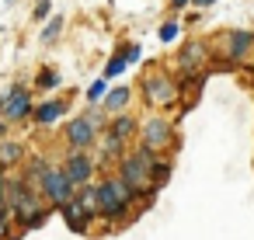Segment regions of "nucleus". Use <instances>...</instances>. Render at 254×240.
Instances as JSON below:
<instances>
[{
	"instance_id": "obj_1",
	"label": "nucleus",
	"mask_w": 254,
	"mask_h": 240,
	"mask_svg": "<svg viewBox=\"0 0 254 240\" xmlns=\"http://www.w3.org/2000/svg\"><path fill=\"white\" fill-rule=\"evenodd\" d=\"M7 212H11L21 226H28V230H35V226H42V223L49 219L46 198H42L35 188H28L21 178H11V181H7Z\"/></svg>"
},
{
	"instance_id": "obj_2",
	"label": "nucleus",
	"mask_w": 254,
	"mask_h": 240,
	"mask_svg": "<svg viewBox=\"0 0 254 240\" xmlns=\"http://www.w3.org/2000/svg\"><path fill=\"white\" fill-rule=\"evenodd\" d=\"M153 160H157V157H153L150 150H143V146L122 153V160H119V178H122L139 198H146V202H153V188H150V167H153Z\"/></svg>"
},
{
	"instance_id": "obj_3",
	"label": "nucleus",
	"mask_w": 254,
	"mask_h": 240,
	"mask_svg": "<svg viewBox=\"0 0 254 240\" xmlns=\"http://www.w3.org/2000/svg\"><path fill=\"white\" fill-rule=\"evenodd\" d=\"M101 125H105V115L91 108L87 115H77V119H70V122H66V129H63V139H66V146H70V150H77V153H87V150L98 143V132H101Z\"/></svg>"
},
{
	"instance_id": "obj_4",
	"label": "nucleus",
	"mask_w": 254,
	"mask_h": 240,
	"mask_svg": "<svg viewBox=\"0 0 254 240\" xmlns=\"http://www.w3.org/2000/svg\"><path fill=\"white\" fill-rule=\"evenodd\" d=\"M139 146L150 150L153 157L167 153L178 146V132H174V122L164 119V115H150L143 125H139Z\"/></svg>"
},
{
	"instance_id": "obj_5",
	"label": "nucleus",
	"mask_w": 254,
	"mask_h": 240,
	"mask_svg": "<svg viewBox=\"0 0 254 240\" xmlns=\"http://www.w3.org/2000/svg\"><path fill=\"white\" fill-rule=\"evenodd\" d=\"M139 84H143V98L153 108H167V105L178 101V80L164 66H146V73H143Z\"/></svg>"
},
{
	"instance_id": "obj_6",
	"label": "nucleus",
	"mask_w": 254,
	"mask_h": 240,
	"mask_svg": "<svg viewBox=\"0 0 254 240\" xmlns=\"http://www.w3.org/2000/svg\"><path fill=\"white\" fill-rule=\"evenodd\" d=\"M39 195L49 202V209H63L66 202H73L77 188L66 181V174H63L60 167H46V174H42V181H39Z\"/></svg>"
},
{
	"instance_id": "obj_7",
	"label": "nucleus",
	"mask_w": 254,
	"mask_h": 240,
	"mask_svg": "<svg viewBox=\"0 0 254 240\" xmlns=\"http://www.w3.org/2000/svg\"><path fill=\"white\" fill-rule=\"evenodd\" d=\"M205 60H209V46L202 39H188L178 49V73L181 77H198L205 70Z\"/></svg>"
},
{
	"instance_id": "obj_8",
	"label": "nucleus",
	"mask_w": 254,
	"mask_h": 240,
	"mask_svg": "<svg viewBox=\"0 0 254 240\" xmlns=\"http://www.w3.org/2000/svg\"><path fill=\"white\" fill-rule=\"evenodd\" d=\"M28 115H32V98H28V91L21 84L11 87L4 98H0V122H21Z\"/></svg>"
},
{
	"instance_id": "obj_9",
	"label": "nucleus",
	"mask_w": 254,
	"mask_h": 240,
	"mask_svg": "<svg viewBox=\"0 0 254 240\" xmlns=\"http://www.w3.org/2000/svg\"><path fill=\"white\" fill-rule=\"evenodd\" d=\"M60 171L66 174V181H70L73 188H84V184H91V178H94V160H91L87 153H77V150H70Z\"/></svg>"
},
{
	"instance_id": "obj_10",
	"label": "nucleus",
	"mask_w": 254,
	"mask_h": 240,
	"mask_svg": "<svg viewBox=\"0 0 254 240\" xmlns=\"http://www.w3.org/2000/svg\"><path fill=\"white\" fill-rule=\"evenodd\" d=\"M251 49H254V32H240V28L226 32V53H223V56H230V63L247 60Z\"/></svg>"
},
{
	"instance_id": "obj_11",
	"label": "nucleus",
	"mask_w": 254,
	"mask_h": 240,
	"mask_svg": "<svg viewBox=\"0 0 254 240\" xmlns=\"http://www.w3.org/2000/svg\"><path fill=\"white\" fill-rule=\"evenodd\" d=\"M112 139H119L122 146L129 143V139H136V132H139V125H136V119L132 115H115L112 122H108V129H105Z\"/></svg>"
},
{
	"instance_id": "obj_12",
	"label": "nucleus",
	"mask_w": 254,
	"mask_h": 240,
	"mask_svg": "<svg viewBox=\"0 0 254 240\" xmlns=\"http://www.w3.org/2000/svg\"><path fill=\"white\" fill-rule=\"evenodd\" d=\"M63 112H66V101H46V105L32 108V119H35L39 125H53Z\"/></svg>"
},
{
	"instance_id": "obj_13",
	"label": "nucleus",
	"mask_w": 254,
	"mask_h": 240,
	"mask_svg": "<svg viewBox=\"0 0 254 240\" xmlns=\"http://www.w3.org/2000/svg\"><path fill=\"white\" fill-rule=\"evenodd\" d=\"M60 212H63V219L70 223V230H87V223H91V216H87V212L80 209L77 195H73V202H66V205H63Z\"/></svg>"
},
{
	"instance_id": "obj_14",
	"label": "nucleus",
	"mask_w": 254,
	"mask_h": 240,
	"mask_svg": "<svg viewBox=\"0 0 254 240\" xmlns=\"http://www.w3.org/2000/svg\"><path fill=\"white\" fill-rule=\"evenodd\" d=\"M171 167H174V164H171V157H157V160H153V167H150V188H153V191H157L160 184H167Z\"/></svg>"
},
{
	"instance_id": "obj_15",
	"label": "nucleus",
	"mask_w": 254,
	"mask_h": 240,
	"mask_svg": "<svg viewBox=\"0 0 254 240\" xmlns=\"http://www.w3.org/2000/svg\"><path fill=\"white\" fill-rule=\"evenodd\" d=\"M18 160H25V146L14 139H4L0 143V167H14Z\"/></svg>"
},
{
	"instance_id": "obj_16",
	"label": "nucleus",
	"mask_w": 254,
	"mask_h": 240,
	"mask_svg": "<svg viewBox=\"0 0 254 240\" xmlns=\"http://www.w3.org/2000/svg\"><path fill=\"white\" fill-rule=\"evenodd\" d=\"M129 98H132V91L122 84V87H115V91L105 94V108H101V112H122V108L129 105Z\"/></svg>"
},
{
	"instance_id": "obj_17",
	"label": "nucleus",
	"mask_w": 254,
	"mask_h": 240,
	"mask_svg": "<svg viewBox=\"0 0 254 240\" xmlns=\"http://www.w3.org/2000/svg\"><path fill=\"white\" fill-rule=\"evenodd\" d=\"M60 32H63V18L56 14V18L46 25V32H42V42H46V46H49V42H56V39H60Z\"/></svg>"
},
{
	"instance_id": "obj_18",
	"label": "nucleus",
	"mask_w": 254,
	"mask_h": 240,
	"mask_svg": "<svg viewBox=\"0 0 254 240\" xmlns=\"http://www.w3.org/2000/svg\"><path fill=\"white\" fill-rule=\"evenodd\" d=\"M178 32H181V25H178L174 18H171V21H164V25H160V42H174V39H178Z\"/></svg>"
},
{
	"instance_id": "obj_19",
	"label": "nucleus",
	"mask_w": 254,
	"mask_h": 240,
	"mask_svg": "<svg viewBox=\"0 0 254 240\" xmlns=\"http://www.w3.org/2000/svg\"><path fill=\"white\" fill-rule=\"evenodd\" d=\"M35 84H39L42 91H49V87H60V73H56V70H42Z\"/></svg>"
},
{
	"instance_id": "obj_20",
	"label": "nucleus",
	"mask_w": 254,
	"mask_h": 240,
	"mask_svg": "<svg viewBox=\"0 0 254 240\" xmlns=\"http://www.w3.org/2000/svg\"><path fill=\"white\" fill-rule=\"evenodd\" d=\"M122 70H126V60H122V56H115V60L105 66V77H115V73H122Z\"/></svg>"
},
{
	"instance_id": "obj_21",
	"label": "nucleus",
	"mask_w": 254,
	"mask_h": 240,
	"mask_svg": "<svg viewBox=\"0 0 254 240\" xmlns=\"http://www.w3.org/2000/svg\"><path fill=\"white\" fill-rule=\"evenodd\" d=\"M87 98H91V101H98V98H105V80H94V84L87 87Z\"/></svg>"
},
{
	"instance_id": "obj_22",
	"label": "nucleus",
	"mask_w": 254,
	"mask_h": 240,
	"mask_svg": "<svg viewBox=\"0 0 254 240\" xmlns=\"http://www.w3.org/2000/svg\"><path fill=\"white\" fill-rule=\"evenodd\" d=\"M49 7H53L49 0H39V4H35V21H39V18H46V14H49Z\"/></svg>"
},
{
	"instance_id": "obj_23",
	"label": "nucleus",
	"mask_w": 254,
	"mask_h": 240,
	"mask_svg": "<svg viewBox=\"0 0 254 240\" xmlns=\"http://www.w3.org/2000/svg\"><path fill=\"white\" fill-rule=\"evenodd\" d=\"M188 4H191V0H167V7H171V11H185Z\"/></svg>"
},
{
	"instance_id": "obj_24",
	"label": "nucleus",
	"mask_w": 254,
	"mask_h": 240,
	"mask_svg": "<svg viewBox=\"0 0 254 240\" xmlns=\"http://www.w3.org/2000/svg\"><path fill=\"white\" fill-rule=\"evenodd\" d=\"M191 4H195V7H212L216 0H191Z\"/></svg>"
},
{
	"instance_id": "obj_25",
	"label": "nucleus",
	"mask_w": 254,
	"mask_h": 240,
	"mask_svg": "<svg viewBox=\"0 0 254 240\" xmlns=\"http://www.w3.org/2000/svg\"><path fill=\"white\" fill-rule=\"evenodd\" d=\"M4 132H7V122H0V136H4Z\"/></svg>"
},
{
	"instance_id": "obj_26",
	"label": "nucleus",
	"mask_w": 254,
	"mask_h": 240,
	"mask_svg": "<svg viewBox=\"0 0 254 240\" xmlns=\"http://www.w3.org/2000/svg\"><path fill=\"white\" fill-rule=\"evenodd\" d=\"M0 178H4V167H0Z\"/></svg>"
}]
</instances>
